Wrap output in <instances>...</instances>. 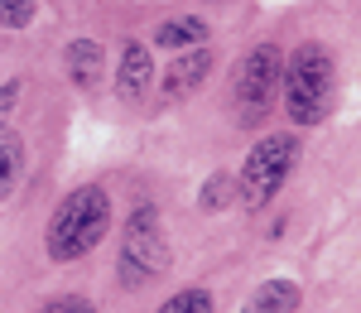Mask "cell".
Wrapping results in <instances>:
<instances>
[{"instance_id":"1","label":"cell","mask_w":361,"mask_h":313,"mask_svg":"<svg viewBox=\"0 0 361 313\" xmlns=\"http://www.w3.org/2000/svg\"><path fill=\"white\" fill-rule=\"evenodd\" d=\"M106 231H111V198L97 183H87V188L68 193L54 207V217H49V256L58 265H73L87 251H97Z\"/></svg>"},{"instance_id":"2","label":"cell","mask_w":361,"mask_h":313,"mask_svg":"<svg viewBox=\"0 0 361 313\" xmlns=\"http://www.w3.org/2000/svg\"><path fill=\"white\" fill-rule=\"evenodd\" d=\"M284 106L294 125H323L333 111V92H337V73L333 58L323 44H299L289 63H284Z\"/></svg>"},{"instance_id":"3","label":"cell","mask_w":361,"mask_h":313,"mask_svg":"<svg viewBox=\"0 0 361 313\" xmlns=\"http://www.w3.org/2000/svg\"><path fill=\"white\" fill-rule=\"evenodd\" d=\"M284 82V58L275 44H255L241 63H236V82H231V111L241 125H260L279 97Z\"/></svg>"},{"instance_id":"4","label":"cell","mask_w":361,"mask_h":313,"mask_svg":"<svg viewBox=\"0 0 361 313\" xmlns=\"http://www.w3.org/2000/svg\"><path fill=\"white\" fill-rule=\"evenodd\" d=\"M164 265H169L164 217H159V207L140 202L126 217V231H121V280L135 289L145 280H154V275H164Z\"/></svg>"},{"instance_id":"5","label":"cell","mask_w":361,"mask_h":313,"mask_svg":"<svg viewBox=\"0 0 361 313\" xmlns=\"http://www.w3.org/2000/svg\"><path fill=\"white\" fill-rule=\"evenodd\" d=\"M294 159H299V140H294L289 130L265 135V140L246 154L236 193H241V202H246L250 212H260V207H265V202L284 188V178H289V169H294Z\"/></svg>"},{"instance_id":"6","label":"cell","mask_w":361,"mask_h":313,"mask_svg":"<svg viewBox=\"0 0 361 313\" xmlns=\"http://www.w3.org/2000/svg\"><path fill=\"white\" fill-rule=\"evenodd\" d=\"M207 73H212V49H207V44H197V49H188L183 58H173L169 73H164V82H159L164 102H183V97H193L197 87L207 82Z\"/></svg>"},{"instance_id":"7","label":"cell","mask_w":361,"mask_h":313,"mask_svg":"<svg viewBox=\"0 0 361 313\" xmlns=\"http://www.w3.org/2000/svg\"><path fill=\"white\" fill-rule=\"evenodd\" d=\"M116 92H121V102H145V97L154 92V58H149V49H145L140 39H130V44L121 49Z\"/></svg>"},{"instance_id":"8","label":"cell","mask_w":361,"mask_h":313,"mask_svg":"<svg viewBox=\"0 0 361 313\" xmlns=\"http://www.w3.org/2000/svg\"><path fill=\"white\" fill-rule=\"evenodd\" d=\"M63 63H68V78L78 87H97L102 73H106V54H102L97 39H73L68 54H63Z\"/></svg>"},{"instance_id":"9","label":"cell","mask_w":361,"mask_h":313,"mask_svg":"<svg viewBox=\"0 0 361 313\" xmlns=\"http://www.w3.org/2000/svg\"><path fill=\"white\" fill-rule=\"evenodd\" d=\"M294 309H299V285L294 280H265V285L250 289L241 313H294Z\"/></svg>"},{"instance_id":"10","label":"cell","mask_w":361,"mask_h":313,"mask_svg":"<svg viewBox=\"0 0 361 313\" xmlns=\"http://www.w3.org/2000/svg\"><path fill=\"white\" fill-rule=\"evenodd\" d=\"M202 39H207V20L202 15H173V20H164L154 29L159 49H197Z\"/></svg>"},{"instance_id":"11","label":"cell","mask_w":361,"mask_h":313,"mask_svg":"<svg viewBox=\"0 0 361 313\" xmlns=\"http://www.w3.org/2000/svg\"><path fill=\"white\" fill-rule=\"evenodd\" d=\"M20 169H25V140L15 135V125H5V121H0V202L15 193Z\"/></svg>"},{"instance_id":"12","label":"cell","mask_w":361,"mask_h":313,"mask_svg":"<svg viewBox=\"0 0 361 313\" xmlns=\"http://www.w3.org/2000/svg\"><path fill=\"white\" fill-rule=\"evenodd\" d=\"M154 313H212V294H207V289H178V294L164 299Z\"/></svg>"},{"instance_id":"13","label":"cell","mask_w":361,"mask_h":313,"mask_svg":"<svg viewBox=\"0 0 361 313\" xmlns=\"http://www.w3.org/2000/svg\"><path fill=\"white\" fill-rule=\"evenodd\" d=\"M39 0H0V29H25Z\"/></svg>"},{"instance_id":"14","label":"cell","mask_w":361,"mask_h":313,"mask_svg":"<svg viewBox=\"0 0 361 313\" xmlns=\"http://www.w3.org/2000/svg\"><path fill=\"white\" fill-rule=\"evenodd\" d=\"M226 202H231V173H212V178H207V193H202V207L217 212Z\"/></svg>"},{"instance_id":"15","label":"cell","mask_w":361,"mask_h":313,"mask_svg":"<svg viewBox=\"0 0 361 313\" xmlns=\"http://www.w3.org/2000/svg\"><path fill=\"white\" fill-rule=\"evenodd\" d=\"M39 313H97L92 304H87L82 294H58V299H49Z\"/></svg>"},{"instance_id":"16","label":"cell","mask_w":361,"mask_h":313,"mask_svg":"<svg viewBox=\"0 0 361 313\" xmlns=\"http://www.w3.org/2000/svg\"><path fill=\"white\" fill-rule=\"evenodd\" d=\"M15 92H20V87H15V82H10V87H5V92H0V116L10 111V102H15Z\"/></svg>"}]
</instances>
